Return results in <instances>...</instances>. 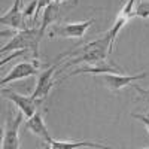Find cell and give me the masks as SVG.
Listing matches in <instances>:
<instances>
[{
    "label": "cell",
    "instance_id": "obj_1",
    "mask_svg": "<svg viewBox=\"0 0 149 149\" xmlns=\"http://www.w3.org/2000/svg\"><path fill=\"white\" fill-rule=\"evenodd\" d=\"M112 52V48H110V40H109V36L107 33L102 37V39H97L91 43H86L82 48L73 51L72 55H74V58H72L70 61L64 64L66 67H70L73 64H78V63H88V64H100L106 60L107 54Z\"/></svg>",
    "mask_w": 149,
    "mask_h": 149
},
{
    "label": "cell",
    "instance_id": "obj_2",
    "mask_svg": "<svg viewBox=\"0 0 149 149\" xmlns=\"http://www.w3.org/2000/svg\"><path fill=\"white\" fill-rule=\"evenodd\" d=\"M42 40V37L39 34V29L36 27H30V29H26V30H19L14 34V37L10 39V42H8L0 52L5 54V52H10V51H33L34 57L37 58L39 55V43Z\"/></svg>",
    "mask_w": 149,
    "mask_h": 149
},
{
    "label": "cell",
    "instance_id": "obj_3",
    "mask_svg": "<svg viewBox=\"0 0 149 149\" xmlns=\"http://www.w3.org/2000/svg\"><path fill=\"white\" fill-rule=\"evenodd\" d=\"M94 22V19H86L82 22H69V24H52L49 36L51 37H70V39H79L85 34L88 27Z\"/></svg>",
    "mask_w": 149,
    "mask_h": 149
},
{
    "label": "cell",
    "instance_id": "obj_4",
    "mask_svg": "<svg viewBox=\"0 0 149 149\" xmlns=\"http://www.w3.org/2000/svg\"><path fill=\"white\" fill-rule=\"evenodd\" d=\"M24 115L22 112L14 118L10 119L8 118L6 119V125H5V133H3V140H2V148L3 149H18L19 148V136H18V130H19V125L24 119Z\"/></svg>",
    "mask_w": 149,
    "mask_h": 149
},
{
    "label": "cell",
    "instance_id": "obj_5",
    "mask_svg": "<svg viewBox=\"0 0 149 149\" xmlns=\"http://www.w3.org/2000/svg\"><path fill=\"white\" fill-rule=\"evenodd\" d=\"M2 94H3L5 98H8V100H10L14 103L19 109V112H22V113L26 115V118L33 116L36 113L37 107H40V104L31 98V95L27 97V95H22V94H18V93L10 91V90H5V88L2 90Z\"/></svg>",
    "mask_w": 149,
    "mask_h": 149
},
{
    "label": "cell",
    "instance_id": "obj_6",
    "mask_svg": "<svg viewBox=\"0 0 149 149\" xmlns=\"http://www.w3.org/2000/svg\"><path fill=\"white\" fill-rule=\"evenodd\" d=\"M55 70H57V64L51 66L45 72H42V74L39 76V81H37V84H36V88H34V91L31 94V98L34 102H37L39 104H42V102L45 100V97L48 95V93L51 91V88H52Z\"/></svg>",
    "mask_w": 149,
    "mask_h": 149
},
{
    "label": "cell",
    "instance_id": "obj_7",
    "mask_svg": "<svg viewBox=\"0 0 149 149\" xmlns=\"http://www.w3.org/2000/svg\"><path fill=\"white\" fill-rule=\"evenodd\" d=\"M98 76H100V79L112 91H118V90L124 88V86L133 85V82H139L140 79H145L148 74L145 72L139 73V74H134V76H125V74H119V73H102Z\"/></svg>",
    "mask_w": 149,
    "mask_h": 149
},
{
    "label": "cell",
    "instance_id": "obj_8",
    "mask_svg": "<svg viewBox=\"0 0 149 149\" xmlns=\"http://www.w3.org/2000/svg\"><path fill=\"white\" fill-rule=\"evenodd\" d=\"M21 5H22L21 0H15L14 5L10 6V9L6 10V14L2 15L0 22H2L3 26H9V27L15 29V30H26V29H29L27 27V21L24 19V15L21 12Z\"/></svg>",
    "mask_w": 149,
    "mask_h": 149
},
{
    "label": "cell",
    "instance_id": "obj_9",
    "mask_svg": "<svg viewBox=\"0 0 149 149\" xmlns=\"http://www.w3.org/2000/svg\"><path fill=\"white\" fill-rule=\"evenodd\" d=\"M39 73V69H37V63H27V61H22V63L15 64L9 70V73L2 79V85L5 86L9 82H14V81H19L24 78H29V76H34V74Z\"/></svg>",
    "mask_w": 149,
    "mask_h": 149
},
{
    "label": "cell",
    "instance_id": "obj_10",
    "mask_svg": "<svg viewBox=\"0 0 149 149\" xmlns=\"http://www.w3.org/2000/svg\"><path fill=\"white\" fill-rule=\"evenodd\" d=\"M134 17V0H128L127 5L122 8V10L119 12V15L116 17V21L113 24V27H112L109 31H107V36H109V40H110V48L113 49V42L116 39L118 33L122 30V27L125 26V24Z\"/></svg>",
    "mask_w": 149,
    "mask_h": 149
},
{
    "label": "cell",
    "instance_id": "obj_11",
    "mask_svg": "<svg viewBox=\"0 0 149 149\" xmlns=\"http://www.w3.org/2000/svg\"><path fill=\"white\" fill-rule=\"evenodd\" d=\"M26 128L30 130L33 134L39 136V137H40L43 142H46L48 145L52 142V137L49 136V131H48V128H46V125H45L43 116H42V113H40L39 110H36V113H34L33 116L27 118V121H26Z\"/></svg>",
    "mask_w": 149,
    "mask_h": 149
},
{
    "label": "cell",
    "instance_id": "obj_12",
    "mask_svg": "<svg viewBox=\"0 0 149 149\" xmlns=\"http://www.w3.org/2000/svg\"><path fill=\"white\" fill-rule=\"evenodd\" d=\"M42 14H43V15H42V26L39 27V34H40V37H43L46 29H48L49 26H52L54 21L57 19V15H58V3H57V2H52L51 5H48Z\"/></svg>",
    "mask_w": 149,
    "mask_h": 149
},
{
    "label": "cell",
    "instance_id": "obj_13",
    "mask_svg": "<svg viewBox=\"0 0 149 149\" xmlns=\"http://www.w3.org/2000/svg\"><path fill=\"white\" fill-rule=\"evenodd\" d=\"M49 148L52 149H79V148H94V149H104L107 146L100 145V143H94V142H60L54 140L49 143Z\"/></svg>",
    "mask_w": 149,
    "mask_h": 149
},
{
    "label": "cell",
    "instance_id": "obj_14",
    "mask_svg": "<svg viewBox=\"0 0 149 149\" xmlns=\"http://www.w3.org/2000/svg\"><path fill=\"white\" fill-rule=\"evenodd\" d=\"M134 17L139 18H149V0H142V2L137 5V8L134 9Z\"/></svg>",
    "mask_w": 149,
    "mask_h": 149
},
{
    "label": "cell",
    "instance_id": "obj_15",
    "mask_svg": "<svg viewBox=\"0 0 149 149\" xmlns=\"http://www.w3.org/2000/svg\"><path fill=\"white\" fill-rule=\"evenodd\" d=\"M54 2V0H37V10H36V15H34V21L37 19V17L40 15V12L42 10H45V8L48 6V5H51ZM33 21V22H34Z\"/></svg>",
    "mask_w": 149,
    "mask_h": 149
},
{
    "label": "cell",
    "instance_id": "obj_16",
    "mask_svg": "<svg viewBox=\"0 0 149 149\" xmlns=\"http://www.w3.org/2000/svg\"><path fill=\"white\" fill-rule=\"evenodd\" d=\"M133 118L142 121V122L145 124V125H146L148 131H149V116H146V115H140V113H133Z\"/></svg>",
    "mask_w": 149,
    "mask_h": 149
},
{
    "label": "cell",
    "instance_id": "obj_17",
    "mask_svg": "<svg viewBox=\"0 0 149 149\" xmlns=\"http://www.w3.org/2000/svg\"><path fill=\"white\" fill-rule=\"evenodd\" d=\"M21 2H22V0H21Z\"/></svg>",
    "mask_w": 149,
    "mask_h": 149
}]
</instances>
